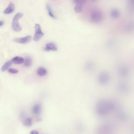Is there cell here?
<instances>
[{
    "label": "cell",
    "instance_id": "obj_1",
    "mask_svg": "<svg viewBox=\"0 0 134 134\" xmlns=\"http://www.w3.org/2000/svg\"><path fill=\"white\" fill-rule=\"evenodd\" d=\"M113 110L111 100H102L98 103L96 106L97 113L100 116L107 115L110 111Z\"/></svg>",
    "mask_w": 134,
    "mask_h": 134
},
{
    "label": "cell",
    "instance_id": "obj_2",
    "mask_svg": "<svg viewBox=\"0 0 134 134\" xmlns=\"http://www.w3.org/2000/svg\"><path fill=\"white\" fill-rule=\"evenodd\" d=\"M23 16V13H18L13 17L12 22V28L15 32H18L22 30V28L19 23V20Z\"/></svg>",
    "mask_w": 134,
    "mask_h": 134
},
{
    "label": "cell",
    "instance_id": "obj_3",
    "mask_svg": "<svg viewBox=\"0 0 134 134\" xmlns=\"http://www.w3.org/2000/svg\"><path fill=\"white\" fill-rule=\"evenodd\" d=\"M111 76L110 74L106 71L100 73L98 76V81L100 84L105 85L110 82Z\"/></svg>",
    "mask_w": 134,
    "mask_h": 134
},
{
    "label": "cell",
    "instance_id": "obj_4",
    "mask_svg": "<svg viewBox=\"0 0 134 134\" xmlns=\"http://www.w3.org/2000/svg\"><path fill=\"white\" fill-rule=\"evenodd\" d=\"M103 17V14L102 12L96 11L91 13L90 20L93 23H99L102 20Z\"/></svg>",
    "mask_w": 134,
    "mask_h": 134
},
{
    "label": "cell",
    "instance_id": "obj_5",
    "mask_svg": "<svg viewBox=\"0 0 134 134\" xmlns=\"http://www.w3.org/2000/svg\"><path fill=\"white\" fill-rule=\"evenodd\" d=\"M44 35V33L42 30L40 25L38 24H36L35 25V32L33 37V40L35 42L38 41Z\"/></svg>",
    "mask_w": 134,
    "mask_h": 134
},
{
    "label": "cell",
    "instance_id": "obj_6",
    "mask_svg": "<svg viewBox=\"0 0 134 134\" xmlns=\"http://www.w3.org/2000/svg\"><path fill=\"white\" fill-rule=\"evenodd\" d=\"M118 73L120 76L125 77L127 76L129 74L130 70L127 67L122 66L119 68L118 70Z\"/></svg>",
    "mask_w": 134,
    "mask_h": 134
},
{
    "label": "cell",
    "instance_id": "obj_7",
    "mask_svg": "<svg viewBox=\"0 0 134 134\" xmlns=\"http://www.w3.org/2000/svg\"><path fill=\"white\" fill-rule=\"evenodd\" d=\"M32 39V36L28 35L21 38H16L14 40V41L20 44H25L30 42Z\"/></svg>",
    "mask_w": 134,
    "mask_h": 134
},
{
    "label": "cell",
    "instance_id": "obj_8",
    "mask_svg": "<svg viewBox=\"0 0 134 134\" xmlns=\"http://www.w3.org/2000/svg\"><path fill=\"white\" fill-rule=\"evenodd\" d=\"M130 89L129 85L125 83H120L118 86V89L119 92L121 93H125L127 92Z\"/></svg>",
    "mask_w": 134,
    "mask_h": 134
},
{
    "label": "cell",
    "instance_id": "obj_9",
    "mask_svg": "<svg viewBox=\"0 0 134 134\" xmlns=\"http://www.w3.org/2000/svg\"><path fill=\"white\" fill-rule=\"evenodd\" d=\"M57 47L56 45L53 42L47 43L46 45L44 50L47 52L55 51H57Z\"/></svg>",
    "mask_w": 134,
    "mask_h": 134
},
{
    "label": "cell",
    "instance_id": "obj_10",
    "mask_svg": "<svg viewBox=\"0 0 134 134\" xmlns=\"http://www.w3.org/2000/svg\"><path fill=\"white\" fill-rule=\"evenodd\" d=\"M117 118L122 121H125L128 118V115L125 112L120 111H118L117 114Z\"/></svg>",
    "mask_w": 134,
    "mask_h": 134
},
{
    "label": "cell",
    "instance_id": "obj_11",
    "mask_svg": "<svg viewBox=\"0 0 134 134\" xmlns=\"http://www.w3.org/2000/svg\"><path fill=\"white\" fill-rule=\"evenodd\" d=\"M15 6L12 3H10L7 8L4 11V13L6 15L11 14L15 10Z\"/></svg>",
    "mask_w": 134,
    "mask_h": 134
},
{
    "label": "cell",
    "instance_id": "obj_12",
    "mask_svg": "<svg viewBox=\"0 0 134 134\" xmlns=\"http://www.w3.org/2000/svg\"><path fill=\"white\" fill-rule=\"evenodd\" d=\"M41 105L39 104H36L33 107L32 111L33 114L36 115H40L41 111Z\"/></svg>",
    "mask_w": 134,
    "mask_h": 134
},
{
    "label": "cell",
    "instance_id": "obj_13",
    "mask_svg": "<svg viewBox=\"0 0 134 134\" xmlns=\"http://www.w3.org/2000/svg\"><path fill=\"white\" fill-rule=\"evenodd\" d=\"M12 62L15 64H21L24 63V58L20 57H15L12 60Z\"/></svg>",
    "mask_w": 134,
    "mask_h": 134
},
{
    "label": "cell",
    "instance_id": "obj_14",
    "mask_svg": "<svg viewBox=\"0 0 134 134\" xmlns=\"http://www.w3.org/2000/svg\"><path fill=\"white\" fill-rule=\"evenodd\" d=\"M110 15L113 18H117L120 15V12L117 8H113L111 11Z\"/></svg>",
    "mask_w": 134,
    "mask_h": 134
},
{
    "label": "cell",
    "instance_id": "obj_15",
    "mask_svg": "<svg viewBox=\"0 0 134 134\" xmlns=\"http://www.w3.org/2000/svg\"><path fill=\"white\" fill-rule=\"evenodd\" d=\"M47 70L43 67H40L37 70V73L40 76H43L47 74Z\"/></svg>",
    "mask_w": 134,
    "mask_h": 134
},
{
    "label": "cell",
    "instance_id": "obj_16",
    "mask_svg": "<svg viewBox=\"0 0 134 134\" xmlns=\"http://www.w3.org/2000/svg\"><path fill=\"white\" fill-rule=\"evenodd\" d=\"M12 60H10V61H8L6 62L1 68V71L4 72V71H5L6 70L9 69V68L12 65Z\"/></svg>",
    "mask_w": 134,
    "mask_h": 134
},
{
    "label": "cell",
    "instance_id": "obj_17",
    "mask_svg": "<svg viewBox=\"0 0 134 134\" xmlns=\"http://www.w3.org/2000/svg\"><path fill=\"white\" fill-rule=\"evenodd\" d=\"M125 30L127 32H131L134 31V21L130 22L126 25Z\"/></svg>",
    "mask_w": 134,
    "mask_h": 134
},
{
    "label": "cell",
    "instance_id": "obj_18",
    "mask_svg": "<svg viewBox=\"0 0 134 134\" xmlns=\"http://www.w3.org/2000/svg\"><path fill=\"white\" fill-rule=\"evenodd\" d=\"M47 9V11H48V14L49 15V16L53 18H56V16L53 13V11L52 10L51 8V6L49 4H47L46 5Z\"/></svg>",
    "mask_w": 134,
    "mask_h": 134
},
{
    "label": "cell",
    "instance_id": "obj_19",
    "mask_svg": "<svg viewBox=\"0 0 134 134\" xmlns=\"http://www.w3.org/2000/svg\"><path fill=\"white\" fill-rule=\"evenodd\" d=\"M32 118H30L25 120L23 122V125L27 127H30L32 125Z\"/></svg>",
    "mask_w": 134,
    "mask_h": 134
},
{
    "label": "cell",
    "instance_id": "obj_20",
    "mask_svg": "<svg viewBox=\"0 0 134 134\" xmlns=\"http://www.w3.org/2000/svg\"><path fill=\"white\" fill-rule=\"evenodd\" d=\"M32 59L30 58H26L24 60V66L26 67H29L32 65Z\"/></svg>",
    "mask_w": 134,
    "mask_h": 134
},
{
    "label": "cell",
    "instance_id": "obj_21",
    "mask_svg": "<svg viewBox=\"0 0 134 134\" xmlns=\"http://www.w3.org/2000/svg\"><path fill=\"white\" fill-rule=\"evenodd\" d=\"M86 2V0H74V2L76 5L83 6Z\"/></svg>",
    "mask_w": 134,
    "mask_h": 134
},
{
    "label": "cell",
    "instance_id": "obj_22",
    "mask_svg": "<svg viewBox=\"0 0 134 134\" xmlns=\"http://www.w3.org/2000/svg\"><path fill=\"white\" fill-rule=\"evenodd\" d=\"M83 10V6L80 5H76L74 7V11L76 13H79L82 12Z\"/></svg>",
    "mask_w": 134,
    "mask_h": 134
},
{
    "label": "cell",
    "instance_id": "obj_23",
    "mask_svg": "<svg viewBox=\"0 0 134 134\" xmlns=\"http://www.w3.org/2000/svg\"><path fill=\"white\" fill-rule=\"evenodd\" d=\"M8 72L10 73L15 74L17 73L18 72V71L17 69L10 68H9L8 69Z\"/></svg>",
    "mask_w": 134,
    "mask_h": 134
},
{
    "label": "cell",
    "instance_id": "obj_24",
    "mask_svg": "<svg viewBox=\"0 0 134 134\" xmlns=\"http://www.w3.org/2000/svg\"><path fill=\"white\" fill-rule=\"evenodd\" d=\"M30 134H39V132L37 130H33L31 131Z\"/></svg>",
    "mask_w": 134,
    "mask_h": 134
},
{
    "label": "cell",
    "instance_id": "obj_25",
    "mask_svg": "<svg viewBox=\"0 0 134 134\" xmlns=\"http://www.w3.org/2000/svg\"><path fill=\"white\" fill-rule=\"evenodd\" d=\"M130 3H131V5L134 7V0H131Z\"/></svg>",
    "mask_w": 134,
    "mask_h": 134
},
{
    "label": "cell",
    "instance_id": "obj_26",
    "mask_svg": "<svg viewBox=\"0 0 134 134\" xmlns=\"http://www.w3.org/2000/svg\"><path fill=\"white\" fill-rule=\"evenodd\" d=\"M4 24V22L3 21L0 20V26H1L3 25Z\"/></svg>",
    "mask_w": 134,
    "mask_h": 134
},
{
    "label": "cell",
    "instance_id": "obj_27",
    "mask_svg": "<svg viewBox=\"0 0 134 134\" xmlns=\"http://www.w3.org/2000/svg\"><path fill=\"white\" fill-rule=\"evenodd\" d=\"M92 1H95V0H92Z\"/></svg>",
    "mask_w": 134,
    "mask_h": 134
}]
</instances>
